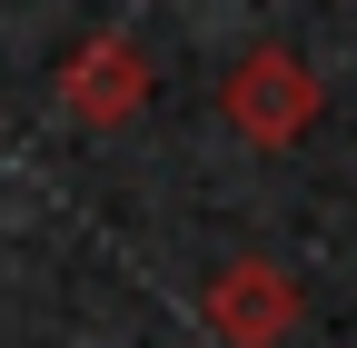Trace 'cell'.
<instances>
[{
  "mask_svg": "<svg viewBox=\"0 0 357 348\" xmlns=\"http://www.w3.org/2000/svg\"><path fill=\"white\" fill-rule=\"evenodd\" d=\"M229 119L248 129V140H288V129L318 119V90H307V70L278 60V50H258L238 80H229Z\"/></svg>",
  "mask_w": 357,
  "mask_h": 348,
  "instance_id": "obj_1",
  "label": "cell"
},
{
  "mask_svg": "<svg viewBox=\"0 0 357 348\" xmlns=\"http://www.w3.org/2000/svg\"><path fill=\"white\" fill-rule=\"evenodd\" d=\"M139 50H119V40H100V50L79 60V80H70V110H89V119H119V110H139Z\"/></svg>",
  "mask_w": 357,
  "mask_h": 348,
  "instance_id": "obj_2",
  "label": "cell"
},
{
  "mask_svg": "<svg viewBox=\"0 0 357 348\" xmlns=\"http://www.w3.org/2000/svg\"><path fill=\"white\" fill-rule=\"evenodd\" d=\"M218 309H238V319H229V338H248V348H258L268 328H278V319H288V289H268L258 269H238L229 289H218Z\"/></svg>",
  "mask_w": 357,
  "mask_h": 348,
  "instance_id": "obj_3",
  "label": "cell"
}]
</instances>
